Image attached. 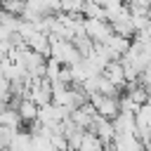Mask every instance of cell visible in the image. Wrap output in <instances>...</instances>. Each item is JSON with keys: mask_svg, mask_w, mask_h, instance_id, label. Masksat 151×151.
Returning <instances> with one entry per match:
<instances>
[{"mask_svg": "<svg viewBox=\"0 0 151 151\" xmlns=\"http://www.w3.org/2000/svg\"><path fill=\"white\" fill-rule=\"evenodd\" d=\"M83 28H85V33H87L94 42H104V40L113 33L111 21L104 19V17H85V19H83Z\"/></svg>", "mask_w": 151, "mask_h": 151, "instance_id": "obj_1", "label": "cell"}, {"mask_svg": "<svg viewBox=\"0 0 151 151\" xmlns=\"http://www.w3.org/2000/svg\"><path fill=\"white\" fill-rule=\"evenodd\" d=\"M90 101L94 104L97 113L104 116V118H109V120H113V118L120 113V94H118V97H111V94H99V92H94V94H90Z\"/></svg>", "mask_w": 151, "mask_h": 151, "instance_id": "obj_2", "label": "cell"}, {"mask_svg": "<svg viewBox=\"0 0 151 151\" xmlns=\"http://www.w3.org/2000/svg\"><path fill=\"white\" fill-rule=\"evenodd\" d=\"M28 97H31L38 106L52 104V83H50L47 78H33V80H31V87H28Z\"/></svg>", "mask_w": 151, "mask_h": 151, "instance_id": "obj_3", "label": "cell"}, {"mask_svg": "<svg viewBox=\"0 0 151 151\" xmlns=\"http://www.w3.org/2000/svg\"><path fill=\"white\" fill-rule=\"evenodd\" d=\"M113 151H146V144L137 132H118L111 142Z\"/></svg>", "mask_w": 151, "mask_h": 151, "instance_id": "obj_4", "label": "cell"}, {"mask_svg": "<svg viewBox=\"0 0 151 151\" xmlns=\"http://www.w3.org/2000/svg\"><path fill=\"white\" fill-rule=\"evenodd\" d=\"M99 113H97V109H94V104L92 101H85L83 106H78V109H73L71 111V120L76 123V125H80V127H85V130H90L92 127V123H94V118H97Z\"/></svg>", "mask_w": 151, "mask_h": 151, "instance_id": "obj_5", "label": "cell"}, {"mask_svg": "<svg viewBox=\"0 0 151 151\" xmlns=\"http://www.w3.org/2000/svg\"><path fill=\"white\" fill-rule=\"evenodd\" d=\"M104 45H106V50H109L111 59H120V57H123V54L130 50V45H132V38H125V35L111 33V35L104 40Z\"/></svg>", "mask_w": 151, "mask_h": 151, "instance_id": "obj_6", "label": "cell"}, {"mask_svg": "<svg viewBox=\"0 0 151 151\" xmlns=\"http://www.w3.org/2000/svg\"><path fill=\"white\" fill-rule=\"evenodd\" d=\"M106 146H111V142H113V137H116V127H113V120H109V118H104V116H97L94 118V123H92V127H90Z\"/></svg>", "mask_w": 151, "mask_h": 151, "instance_id": "obj_7", "label": "cell"}, {"mask_svg": "<svg viewBox=\"0 0 151 151\" xmlns=\"http://www.w3.org/2000/svg\"><path fill=\"white\" fill-rule=\"evenodd\" d=\"M101 73H104L109 80H113L120 90H123V87H125V83H127V78H125V68H123V61H120V59H111Z\"/></svg>", "mask_w": 151, "mask_h": 151, "instance_id": "obj_8", "label": "cell"}, {"mask_svg": "<svg viewBox=\"0 0 151 151\" xmlns=\"http://www.w3.org/2000/svg\"><path fill=\"white\" fill-rule=\"evenodd\" d=\"M17 111H19V116H21V120H24V125H31L33 120H38V113H40V106L26 94L21 101H19V106H17Z\"/></svg>", "mask_w": 151, "mask_h": 151, "instance_id": "obj_9", "label": "cell"}, {"mask_svg": "<svg viewBox=\"0 0 151 151\" xmlns=\"http://www.w3.org/2000/svg\"><path fill=\"white\" fill-rule=\"evenodd\" d=\"M113 127H116V134H118V132H137L134 111H120V113L113 118Z\"/></svg>", "mask_w": 151, "mask_h": 151, "instance_id": "obj_10", "label": "cell"}, {"mask_svg": "<svg viewBox=\"0 0 151 151\" xmlns=\"http://www.w3.org/2000/svg\"><path fill=\"white\" fill-rule=\"evenodd\" d=\"M0 9L12 17H21L26 9V0H0Z\"/></svg>", "mask_w": 151, "mask_h": 151, "instance_id": "obj_11", "label": "cell"}, {"mask_svg": "<svg viewBox=\"0 0 151 151\" xmlns=\"http://www.w3.org/2000/svg\"><path fill=\"white\" fill-rule=\"evenodd\" d=\"M61 68H64V64H61V61H57L54 57H47L45 78H47V80H57V78H59V73H61Z\"/></svg>", "mask_w": 151, "mask_h": 151, "instance_id": "obj_12", "label": "cell"}, {"mask_svg": "<svg viewBox=\"0 0 151 151\" xmlns=\"http://www.w3.org/2000/svg\"><path fill=\"white\" fill-rule=\"evenodd\" d=\"M14 132H17V130H12V127H7V125H0V151L9 146V142H12V134H14Z\"/></svg>", "mask_w": 151, "mask_h": 151, "instance_id": "obj_13", "label": "cell"}, {"mask_svg": "<svg viewBox=\"0 0 151 151\" xmlns=\"http://www.w3.org/2000/svg\"><path fill=\"white\" fill-rule=\"evenodd\" d=\"M144 87H149V92H151V66H146L142 73H139V78H137Z\"/></svg>", "mask_w": 151, "mask_h": 151, "instance_id": "obj_14", "label": "cell"}, {"mask_svg": "<svg viewBox=\"0 0 151 151\" xmlns=\"http://www.w3.org/2000/svg\"><path fill=\"white\" fill-rule=\"evenodd\" d=\"M7 78V73H5V66H2V61H0V83Z\"/></svg>", "mask_w": 151, "mask_h": 151, "instance_id": "obj_15", "label": "cell"}]
</instances>
